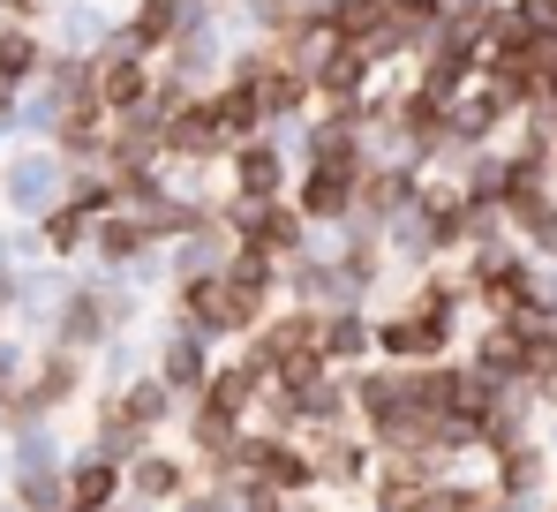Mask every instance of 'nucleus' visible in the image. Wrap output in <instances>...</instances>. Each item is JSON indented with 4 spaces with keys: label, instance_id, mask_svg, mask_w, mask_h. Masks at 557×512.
Listing matches in <instances>:
<instances>
[{
    "label": "nucleus",
    "instance_id": "obj_1",
    "mask_svg": "<svg viewBox=\"0 0 557 512\" xmlns=\"http://www.w3.org/2000/svg\"><path fill=\"white\" fill-rule=\"evenodd\" d=\"M219 219L234 227V242L242 249H264V256H278V264H294V256L309 249V219L294 211V204H219Z\"/></svg>",
    "mask_w": 557,
    "mask_h": 512
},
{
    "label": "nucleus",
    "instance_id": "obj_2",
    "mask_svg": "<svg viewBox=\"0 0 557 512\" xmlns=\"http://www.w3.org/2000/svg\"><path fill=\"white\" fill-rule=\"evenodd\" d=\"M362 173L370 167H339V159L301 167V181H294V211H301L309 227H347L355 204H362Z\"/></svg>",
    "mask_w": 557,
    "mask_h": 512
},
{
    "label": "nucleus",
    "instance_id": "obj_3",
    "mask_svg": "<svg viewBox=\"0 0 557 512\" xmlns=\"http://www.w3.org/2000/svg\"><path fill=\"white\" fill-rule=\"evenodd\" d=\"M445 340H453V317H437V309H422V302H407V309L376 332V346H384L392 362H437Z\"/></svg>",
    "mask_w": 557,
    "mask_h": 512
},
{
    "label": "nucleus",
    "instance_id": "obj_4",
    "mask_svg": "<svg viewBox=\"0 0 557 512\" xmlns=\"http://www.w3.org/2000/svg\"><path fill=\"white\" fill-rule=\"evenodd\" d=\"M151 90H159V76H151V61L144 53H113V61H98V98L113 106V113H144L151 106Z\"/></svg>",
    "mask_w": 557,
    "mask_h": 512
},
{
    "label": "nucleus",
    "instance_id": "obj_5",
    "mask_svg": "<svg viewBox=\"0 0 557 512\" xmlns=\"http://www.w3.org/2000/svg\"><path fill=\"white\" fill-rule=\"evenodd\" d=\"M234 196H242V204H278V196H286V159H278L264 136L234 151Z\"/></svg>",
    "mask_w": 557,
    "mask_h": 512
},
{
    "label": "nucleus",
    "instance_id": "obj_6",
    "mask_svg": "<svg viewBox=\"0 0 557 512\" xmlns=\"http://www.w3.org/2000/svg\"><path fill=\"white\" fill-rule=\"evenodd\" d=\"M182 23H188V0H144V8L128 15L121 46H128V53H166V46L182 38Z\"/></svg>",
    "mask_w": 557,
    "mask_h": 512
},
{
    "label": "nucleus",
    "instance_id": "obj_7",
    "mask_svg": "<svg viewBox=\"0 0 557 512\" xmlns=\"http://www.w3.org/2000/svg\"><path fill=\"white\" fill-rule=\"evenodd\" d=\"M370 325H362V309H324V362H362L370 354Z\"/></svg>",
    "mask_w": 557,
    "mask_h": 512
},
{
    "label": "nucleus",
    "instance_id": "obj_8",
    "mask_svg": "<svg viewBox=\"0 0 557 512\" xmlns=\"http://www.w3.org/2000/svg\"><path fill=\"white\" fill-rule=\"evenodd\" d=\"M113 483H121V475H113V460H84V467L69 475V505H76V512H98L106 498H113Z\"/></svg>",
    "mask_w": 557,
    "mask_h": 512
},
{
    "label": "nucleus",
    "instance_id": "obj_9",
    "mask_svg": "<svg viewBox=\"0 0 557 512\" xmlns=\"http://www.w3.org/2000/svg\"><path fill=\"white\" fill-rule=\"evenodd\" d=\"M91 219H98L91 204H61V211L46 219V242H53V249H84V242H91V234H98Z\"/></svg>",
    "mask_w": 557,
    "mask_h": 512
},
{
    "label": "nucleus",
    "instance_id": "obj_10",
    "mask_svg": "<svg viewBox=\"0 0 557 512\" xmlns=\"http://www.w3.org/2000/svg\"><path fill=\"white\" fill-rule=\"evenodd\" d=\"M38 69V38L30 31H0V90H15Z\"/></svg>",
    "mask_w": 557,
    "mask_h": 512
},
{
    "label": "nucleus",
    "instance_id": "obj_11",
    "mask_svg": "<svg viewBox=\"0 0 557 512\" xmlns=\"http://www.w3.org/2000/svg\"><path fill=\"white\" fill-rule=\"evenodd\" d=\"M166 385H188V392H196V385H203V340H174L166 346Z\"/></svg>",
    "mask_w": 557,
    "mask_h": 512
},
{
    "label": "nucleus",
    "instance_id": "obj_12",
    "mask_svg": "<svg viewBox=\"0 0 557 512\" xmlns=\"http://www.w3.org/2000/svg\"><path fill=\"white\" fill-rule=\"evenodd\" d=\"M61 332H69L76 346L98 340V332H106V302H98V294H76V302H69V325H61Z\"/></svg>",
    "mask_w": 557,
    "mask_h": 512
},
{
    "label": "nucleus",
    "instance_id": "obj_13",
    "mask_svg": "<svg viewBox=\"0 0 557 512\" xmlns=\"http://www.w3.org/2000/svg\"><path fill=\"white\" fill-rule=\"evenodd\" d=\"M528 31H543V38H557V0H505Z\"/></svg>",
    "mask_w": 557,
    "mask_h": 512
},
{
    "label": "nucleus",
    "instance_id": "obj_14",
    "mask_svg": "<svg viewBox=\"0 0 557 512\" xmlns=\"http://www.w3.org/2000/svg\"><path fill=\"white\" fill-rule=\"evenodd\" d=\"M136 483H144L151 498H174V490H182V467H174V460H144V475H136Z\"/></svg>",
    "mask_w": 557,
    "mask_h": 512
},
{
    "label": "nucleus",
    "instance_id": "obj_15",
    "mask_svg": "<svg viewBox=\"0 0 557 512\" xmlns=\"http://www.w3.org/2000/svg\"><path fill=\"white\" fill-rule=\"evenodd\" d=\"M182 512H219V505H211V498H196V505H182Z\"/></svg>",
    "mask_w": 557,
    "mask_h": 512
}]
</instances>
